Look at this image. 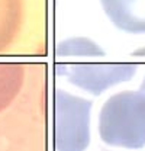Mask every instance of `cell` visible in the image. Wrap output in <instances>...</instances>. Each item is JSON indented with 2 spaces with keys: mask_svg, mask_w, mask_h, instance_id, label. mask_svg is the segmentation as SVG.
<instances>
[{
  "mask_svg": "<svg viewBox=\"0 0 145 151\" xmlns=\"http://www.w3.org/2000/svg\"><path fill=\"white\" fill-rule=\"evenodd\" d=\"M100 138L129 150L145 145V92H121L109 97L99 115Z\"/></svg>",
  "mask_w": 145,
  "mask_h": 151,
  "instance_id": "1",
  "label": "cell"
},
{
  "mask_svg": "<svg viewBox=\"0 0 145 151\" xmlns=\"http://www.w3.org/2000/svg\"><path fill=\"white\" fill-rule=\"evenodd\" d=\"M91 102L55 89L52 135L57 151H84L90 142Z\"/></svg>",
  "mask_w": 145,
  "mask_h": 151,
  "instance_id": "2",
  "label": "cell"
},
{
  "mask_svg": "<svg viewBox=\"0 0 145 151\" xmlns=\"http://www.w3.org/2000/svg\"><path fill=\"white\" fill-rule=\"evenodd\" d=\"M135 71L134 64H71L57 68V73L65 76L71 84L94 96L113 84L131 80Z\"/></svg>",
  "mask_w": 145,
  "mask_h": 151,
  "instance_id": "3",
  "label": "cell"
},
{
  "mask_svg": "<svg viewBox=\"0 0 145 151\" xmlns=\"http://www.w3.org/2000/svg\"><path fill=\"white\" fill-rule=\"evenodd\" d=\"M110 22L129 34H145V0H100Z\"/></svg>",
  "mask_w": 145,
  "mask_h": 151,
  "instance_id": "4",
  "label": "cell"
},
{
  "mask_svg": "<svg viewBox=\"0 0 145 151\" xmlns=\"http://www.w3.org/2000/svg\"><path fill=\"white\" fill-rule=\"evenodd\" d=\"M22 0H0V51L16 38L22 25Z\"/></svg>",
  "mask_w": 145,
  "mask_h": 151,
  "instance_id": "5",
  "label": "cell"
},
{
  "mask_svg": "<svg viewBox=\"0 0 145 151\" xmlns=\"http://www.w3.org/2000/svg\"><path fill=\"white\" fill-rule=\"evenodd\" d=\"M25 80V68L20 64L0 63V112L16 97Z\"/></svg>",
  "mask_w": 145,
  "mask_h": 151,
  "instance_id": "6",
  "label": "cell"
},
{
  "mask_svg": "<svg viewBox=\"0 0 145 151\" xmlns=\"http://www.w3.org/2000/svg\"><path fill=\"white\" fill-rule=\"evenodd\" d=\"M60 57H102L105 51L87 38H70L58 44L55 50Z\"/></svg>",
  "mask_w": 145,
  "mask_h": 151,
  "instance_id": "7",
  "label": "cell"
},
{
  "mask_svg": "<svg viewBox=\"0 0 145 151\" xmlns=\"http://www.w3.org/2000/svg\"><path fill=\"white\" fill-rule=\"evenodd\" d=\"M141 90L145 92V76H144V81H142V84H141Z\"/></svg>",
  "mask_w": 145,
  "mask_h": 151,
  "instance_id": "8",
  "label": "cell"
}]
</instances>
